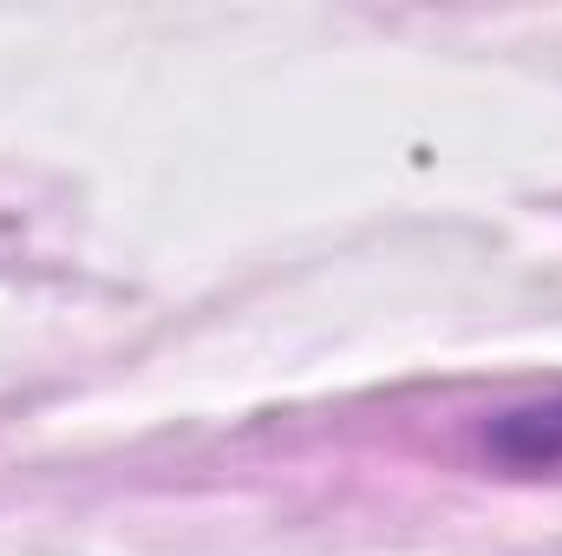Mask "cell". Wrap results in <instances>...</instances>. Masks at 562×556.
<instances>
[{"label":"cell","mask_w":562,"mask_h":556,"mask_svg":"<svg viewBox=\"0 0 562 556\" xmlns=\"http://www.w3.org/2000/svg\"><path fill=\"white\" fill-rule=\"evenodd\" d=\"M484 452L510 471H537V465H562V393L557 400H530L510 407L484 425Z\"/></svg>","instance_id":"cell-1"}]
</instances>
